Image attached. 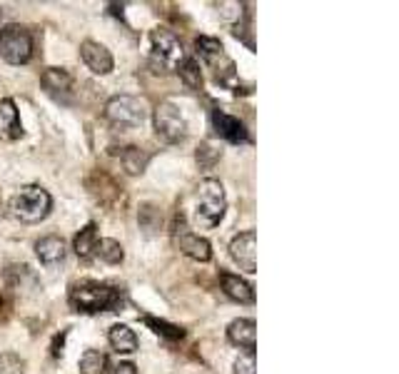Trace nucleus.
Segmentation results:
<instances>
[{"label": "nucleus", "mask_w": 399, "mask_h": 374, "mask_svg": "<svg viewBox=\"0 0 399 374\" xmlns=\"http://www.w3.org/2000/svg\"><path fill=\"white\" fill-rule=\"evenodd\" d=\"M95 243H98V230H95V225L90 222V225H85L75 235V240H72V250H75L77 257L85 259L95 252Z\"/></svg>", "instance_id": "nucleus-18"}, {"label": "nucleus", "mask_w": 399, "mask_h": 374, "mask_svg": "<svg viewBox=\"0 0 399 374\" xmlns=\"http://www.w3.org/2000/svg\"><path fill=\"white\" fill-rule=\"evenodd\" d=\"M70 307L77 309V312H103V309H110L118 304V292L110 285H103V282H77L70 290Z\"/></svg>", "instance_id": "nucleus-3"}, {"label": "nucleus", "mask_w": 399, "mask_h": 374, "mask_svg": "<svg viewBox=\"0 0 399 374\" xmlns=\"http://www.w3.org/2000/svg\"><path fill=\"white\" fill-rule=\"evenodd\" d=\"M153 120H155V132H158L165 143L172 145V143L185 140L187 122L172 103H160L158 110H155V115H153Z\"/></svg>", "instance_id": "nucleus-7"}, {"label": "nucleus", "mask_w": 399, "mask_h": 374, "mask_svg": "<svg viewBox=\"0 0 399 374\" xmlns=\"http://www.w3.org/2000/svg\"><path fill=\"white\" fill-rule=\"evenodd\" d=\"M195 48H197V53H200V58H203L205 63H210V65H215L217 60H227V58H224L222 43L215 38H205L203 35V38L195 40Z\"/></svg>", "instance_id": "nucleus-19"}, {"label": "nucleus", "mask_w": 399, "mask_h": 374, "mask_svg": "<svg viewBox=\"0 0 399 374\" xmlns=\"http://www.w3.org/2000/svg\"><path fill=\"white\" fill-rule=\"evenodd\" d=\"M105 117L110 125L120 127V130L137 127L148 117V105H145V100L132 98V95H115L105 105Z\"/></svg>", "instance_id": "nucleus-4"}, {"label": "nucleus", "mask_w": 399, "mask_h": 374, "mask_svg": "<svg viewBox=\"0 0 399 374\" xmlns=\"http://www.w3.org/2000/svg\"><path fill=\"white\" fill-rule=\"evenodd\" d=\"M145 322H148L150 327H155V332H158V335H165V337H170V340H180V337H182L180 327L165 325V322H158V319H153V317H145Z\"/></svg>", "instance_id": "nucleus-26"}, {"label": "nucleus", "mask_w": 399, "mask_h": 374, "mask_svg": "<svg viewBox=\"0 0 399 374\" xmlns=\"http://www.w3.org/2000/svg\"><path fill=\"white\" fill-rule=\"evenodd\" d=\"M227 340L232 344L247 349V352H255V347H258V325H255V319H235V322H230Z\"/></svg>", "instance_id": "nucleus-11"}, {"label": "nucleus", "mask_w": 399, "mask_h": 374, "mask_svg": "<svg viewBox=\"0 0 399 374\" xmlns=\"http://www.w3.org/2000/svg\"><path fill=\"white\" fill-rule=\"evenodd\" d=\"M148 160L150 155L140 148H125V153H122V165H125V170L130 172V175H140V172L148 167Z\"/></svg>", "instance_id": "nucleus-22"}, {"label": "nucleus", "mask_w": 399, "mask_h": 374, "mask_svg": "<svg viewBox=\"0 0 399 374\" xmlns=\"http://www.w3.org/2000/svg\"><path fill=\"white\" fill-rule=\"evenodd\" d=\"M108 342H110V347H113L115 352H120V354H130V352H135V349H137V337L127 325H113V327H110Z\"/></svg>", "instance_id": "nucleus-17"}, {"label": "nucleus", "mask_w": 399, "mask_h": 374, "mask_svg": "<svg viewBox=\"0 0 399 374\" xmlns=\"http://www.w3.org/2000/svg\"><path fill=\"white\" fill-rule=\"evenodd\" d=\"M217 160H220V150H213L210 143H203L200 148H197V162H200V165L213 167Z\"/></svg>", "instance_id": "nucleus-25"}, {"label": "nucleus", "mask_w": 399, "mask_h": 374, "mask_svg": "<svg viewBox=\"0 0 399 374\" xmlns=\"http://www.w3.org/2000/svg\"><path fill=\"white\" fill-rule=\"evenodd\" d=\"M235 374H258V364H255V352H245L235 362Z\"/></svg>", "instance_id": "nucleus-27"}, {"label": "nucleus", "mask_w": 399, "mask_h": 374, "mask_svg": "<svg viewBox=\"0 0 399 374\" xmlns=\"http://www.w3.org/2000/svg\"><path fill=\"white\" fill-rule=\"evenodd\" d=\"M80 372L82 374H105L108 372V357L100 349H88L80 357Z\"/></svg>", "instance_id": "nucleus-21"}, {"label": "nucleus", "mask_w": 399, "mask_h": 374, "mask_svg": "<svg viewBox=\"0 0 399 374\" xmlns=\"http://www.w3.org/2000/svg\"><path fill=\"white\" fill-rule=\"evenodd\" d=\"M40 83H43V88L48 90L53 98H65L72 90L70 72L63 70V67H48V70L43 72V77H40Z\"/></svg>", "instance_id": "nucleus-14"}, {"label": "nucleus", "mask_w": 399, "mask_h": 374, "mask_svg": "<svg viewBox=\"0 0 399 374\" xmlns=\"http://www.w3.org/2000/svg\"><path fill=\"white\" fill-rule=\"evenodd\" d=\"M0 56L11 65H25L33 58V38L23 25H6L0 30Z\"/></svg>", "instance_id": "nucleus-5"}, {"label": "nucleus", "mask_w": 399, "mask_h": 374, "mask_svg": "<svg viewBox=\"0 0 399 374\" xmlns=\"http://www.w3.org/2000/svg\"><path fill=\"white\" fill-rule=\"evenodd\" d=\"M213 125H215V132H217L220 138H224L227 143H235V145H242L250 140V135H247L245 125H242L237 117L227 115L224 110H213Z\"/></svg>", "instance_id": "nucleus-10"}, {"label": "nucleus", "mask_w": 399, "mask_h": 374, "mask_svg": "<svg viewBox=\"0 0 399 374\" xmlns=\"http://www.w3.org/2000/svg\"><path fill=\"white\" fill-rule=\"evenodd\" d=\"M80 58L95 75H108V72H113V65H115L110 50L105 48V45L95 43V40H85V43L80 45Z\"/></svg>", "instance_id": "nucleus-9"}, {"label": "nucleus", "mask_w": 399, "mask_h": 374, "mask_svg": "<svg viewBox=\"0 0 399 374\" xmlns=\"http://www.w3.org/2000/svg\"><path fill=\"white\" fill-rule=\"evenodd\" d=\"M185 60L182 43L167 30H153V65L155 72H172Z\"/></svg>", "instance_id": "nucleus-6"}, {"label": "nucleus", "mask_w": 399, "mask_h": 374, "mask_svg": "<svg viewBox=\"0 0 399 374\" xmlns=\"http://www.w3.org/2000/svg\"><path fill=\"white\" fill-rule=\"evenodd\" d=\"M224 215V187L220 180L208 177L197 185L195 193V212H192V222L197 227H205V230H213L220 225Z\"/></svg>", "instance_id": "nucleus-1"}, {"label": "nucleus", "mask_w": 399, "mask_h": 374, "mask_svg": "<svg viewBox=\"0 0 399 374\" xmlns=\"http://www.w3.org/2000/svg\"><path fill=\"white\" fill-rule=\"evenodd\" d=\"M177 72H180L182 83H185L190 90L203 88V75H200V65H197L195 58H185V60L180 63V67H177Z\"/></svg>", "instance_id": "nucleus-23"}, {"label": "nucleus", "mask_w": 399, "mask_h": 374, "mask_svg": "<svg viewBox=\"0 0 399 374\" xmlns=\"http://www.w3.org/2000/svg\"><path fill=\"white\" fill-rule=\"evenodd\" d=\"M95 254L108 264H120L122 257H125L122 245L118 243V240H110V237H105V240H98V243H95Z\"/></svg>", "instance_id": "nucleus-20"}, {"label": "nucleus", "mask_w": 399, "mask_h": 374, "mask_svg": "<svg viewBox=\"0 0 399 374\" xmlns=\"http://www.w3.org/2000/svg\"><path fill=\"white\" fill-rule=\"evenodd\" d=\"M0 374H25V364L20 357L11 352L0 354Z\"/></svg>", "instance_id": "nucleus-24"}, {"label": "nucleus", "mask_w": 399, "mask_h": 374, "mask_svg": "<svg viewBox=\"0 0 399 374\" xmlns=\"http://www.w3.org/2000/svg\"><path fill=\"white\" fill-rule=\"evenodd\" d=\"M222 290H224V295L232 299V302H240V304H252V302H255V290H252L250 282H245L240 275L222 272Z\"/></svg>", "instance_id": "nucleus-15"}, {"label": "nucleus", "mask_w": 399, "mask_h": 374, "mask_svg": "<svg viewBox=\"0 0 399 374\" xmlns=\"http://www.w3.org/2000/svg\"><path fill=\"white\" fill-rule=\"evenodd\" d=\"M35 254H38L40 262L48 264V267L63 262V259H65V243H63V237L58 235L40 237L38 243H35Z\"/></svg>", "instance_id": "nucleus-12"}, {"label": "nucleus", "mask_w": 399, "mask_h": 374, "mask_svg": "<svg viewBox=\"0 0 399 374\" xmlns=\"http://www.w3.org/2000/svg\"><path fill=\"white\" fill-rule=\"evenodd\" d=\"M230 254L237 264H240V270H245L247 275H255L258 272V235L255 230H247V232H240L230 243Z\"/></svg>", "instance_id": "nucleus-8"}, {"label": "nucleus", "mask_w": 399, "mask_h": 374, "mask_svg": "<svg viewBox=\"0 0 399 374\" xmlns=\"http://www.w3.org/2000/svg\"><path fill=\"white\" fill-rule=\"evenodd\" d=\"M108 374H137L132 362H113L108 364Z\"/></svg>", "instance_id": "nucleus-28"}, {"label": "nucleus", "mask_w": 399, "mask_h": 374, "mask_svg": "<svg viewBox=\"0 0 399 374\" xmlns=\"http://www.w3.org/2000/svg\"><path fill=\"white\" fill-rule=\"evenodd\" d=\"M177 245H180V250L187 257L197 259V262H208V259L213 257V247H210L208 240L200 235H192V232H182V235L177 237Z\"/></svg>", "instance_id": "nucleus-16"}, {"label": "nucleus", "mask_w": 399, "mask_h": 374, "mask_svg": "<svg viewBox=\"0 0 399 374\" xmlns=\"http://www.w3.org/2000/svg\"><path fill=\"white\" fill-rule=\"evenodd\" d=\"M23 135L20 115L13 100H0V138L18 140Z\"/></svg>", "instance_id": "nucleus-13"}, {"label": "nucleus", "mask_w": 399, "mask_h": 374, "mask_svg": "<svg viewBox=\"0 0 399 374\" xmlns=\"http://www.w3.org/2000/svg\"><path fill=\"white\" fill-rule=\"evenodd\" d=\"M50 207H53V198L45 187L40 185H25L20 187L15 195L11 198V215L18 222H25V225H35V222L45 220L50 215Z\"/></svg>", "instance_id": "nucleus-2"}]
</instances>
